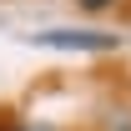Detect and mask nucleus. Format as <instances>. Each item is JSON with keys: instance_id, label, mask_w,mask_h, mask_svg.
<instances>
[{"instance_id": "obj_1", "label": "nucleus", "mask_w": 131, "mask_h": 131, "mask_svg": "<svg viewBox=\"0 0 131 131\" xmlns=\"http://www.w3.org/2000/svg\"><path fill=\"white\" fill-rule=\"evenodd\" d=\"M25 40L46 46V50H76V56H106L121 46V35H111V30H35Z\"/></svg>"}, {"instance_id": "obj_2", "label": "nucleus", "mask_w": 131, "mask_h": 131, "mask_svg": "<svg viewBox=\"0 0 131 131\" xmlns=\"http://www.w3.org/2000/svg\"><path fill=\"white\" fill-rule=\"evenodd\" d=\"M106 5H116V0H81V10H106Z\"/></svg>"}]
</instances>
